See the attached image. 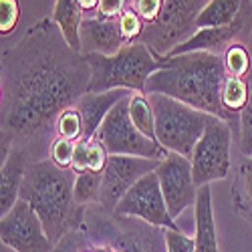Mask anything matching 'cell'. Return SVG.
<instances>
[{
    "label": "cell",
    "instance_id": "cell-1",
    "mask_svg": "<svg viewBox=\"0 0 252 252\" xmlns=\"http://www.w3.org/2000/svg\"><path fill=\"white\" fill-rule=\"evenodd\" d=\"M91 67L69 47L53 18L34 23L0 59V158L25 148L34 161L49 159L55 123L89 93Z\"/></svg>",
    "mask_w": 252,
    "mask_h": 252
},
{
    "label": "cell",
    "instance_id": "cell-2",
    "mask_svg": "<svg viewBox=\"0 0 252 252\" xmlns=\"http://www.w3.org/2000/svg\"><path fill=\"white\" fill-rule=\"evenodd\" d=\"M163 59L165 65L148 79L145 95H167L208 115L224 119L220 93L226 71L222 55L198 51Z\"/></svg>",
    "mask_w": 252,
    "mask_h": 252
},
{
    "label": "cell",
    "instance_id": "cell-3",
    "mask_svg": "<svg viewBox=\"0 0 252 252\" xmlns=\"http://www.w3.org/2000/svg\"><path fill=\"white\" fill-rule=\"evenodd\" d=\"M75 178L73 170L43 159L31 163L20 188V200L32 206L55 246L73 230H79L85 216V208L75 202Z\"/></svg>",
    "mask_w": 252,
    "mask_h": 252
},
{
    "label": "cell",
    "instance_id": "cell-4",
    "mask_svg": "<svg viewBox=\"0 0 252 252\" xmlns=\"http://www.w3.org/2000/svg\"><path fill=\"white\" fill-rule=\"evenodd\" d=\"M91 67L89 93H103L113 89H127L131 93H145L148 79L165 65L163 57H156L143 43L123 47L117 55H85Z\"/></svg>",
    "mask_w": 252,
    "mask_h": 252
},
{
    "label": "cell",
    "instance_id": "cell-5",
    "mask_svg": "<svg viewBox=\"0 0 252 252\" xmlns=\"http://www.w3.org/2000/svg\"><path fill=\"white\" fill-rule=\"evenodd\" d=\"M156 115V139L167 154H180L190 158L196 143L204 135L210 117L174 97L148 95Z\"/></svg>",
    "mask_w": 252,
    "mask_h": 252
},
{
    "label": "cell",
    "instance_id": "cell-6",
    "mask_svg": "<svg viewBox=\"0 0 252 252\" xmlns=\"http://www.w3.org/2000/svg\"><path fill=\"white\" fill-rule=\"evenodd\" d=\"M208 2L210 0H165L161 16L158 23L145 27L139 43L156 57H165L198 31L196 20Z\"/></svg>",
    "mask_w": 252,
    "mask_h": 252
},
{
    "label": "cell",
    "instance_id": "cell-7",
    "mask_svg": "<svg viewBox=\"0 0 252 252\" xmlns=\"http://www.w3.org/2000/svg\"><path fill=\"white\" fill-rule=\"evenodd\" d=\"M232 127L220 117L212 115L204 129V135L196 143L190 156L196 186H210L224 180L232 167Z\"/></svg>",
    "mask_w": 252,
    "mask_h": 252
},
{
    "label": "cell",
    "instance_id": "cell-8",
    "mask_svg": "<svg viewBox=\"0 0 252 252\" xmlns=\"http://www.w3.org/2000/svg\"><path fill=\"white\" fill-rule=\"evenodd\" d=\"M131 97V95H129ZM129 97L121 99L107 113L97 131V139L111 156H135L148 159H165L167 152L150 137H145L129 117Z\"/></svg>",
    "mask_w": 252,
    "mask_h": 252
},
{
    "label": "cell",
    "instance_id": "cell-9",
    "mask_svg": "<svg viewBox=\"0 0 252 252\" xmlns=\"http://www.w3.org/2000/svg\"><path fill=\"white\" fill-rule=\"evenodd\" d=\"M0 240L14 252H53L55 244L47 236L32 206L18 200L4 216H0Z\"/></svg>",
    "mask_w": 252,
    "mask_h": 252
},
{
    "label": "cell",
    "instance_id": "cell-10",
    "mask_svg": "<svg viewBox=\"0 0 252 252\" xmlns=\"http://www.w3.org/2000/svg\"><path fill=\"white\" fill-rule=\"evenodd\" d=\"M115 214L139 218V220L148 222L152 226H158V228L180 230L176 220L170 214V210H167V204H165V198H163L156 172L143 176L131 190L121 198V202L115 208Z\"/></svg>",
    "mask_w": 252,
    "mask_h": 252
},
{
    "label": "cell",
    "instance_id": "cell-11",
    "mask_svg": "<svg viewBox=\"0 0 252 252\" xmlns=\"http://www.w3.org/2000/svg\"><path fill=\"white\" fill-rule=\"evenodd\" d=\"M161 161L148 159V158H135V156H111L107 161V167L103 170L99 206L105 208L107 212H115L121 198L127 194L143 176L156 172Z\"/></svg>",
    "mask_w": 252,
    "mask_h": 252
},
{
    "label": "cell",
    "instance_id": "cell-12",
    "mask_svg": "<svg viewBox=\"0 0 252 252\" xmlns=\"http://www.w3.org/2000/svg\"><path fill=\"white\" fill-rule=\"evenodd\" d=\"M252 32V0H244V6L240 16L228 27L218 29H200L188 40L180 43L176 49H172L165 57H178L186 53H214L224 55L232 45H246Z\"/></svg>",
    "mask_w": 252,
    "mask_h": 252
},
{
    "label": "cell",
    "instance_id": "cell-13",
    "mask_svg": "<svg viewBox=\"0 0 252 252\" xmlns=\"http://www.w3.org/2000/svg\"><path fill=\"white\" fill-rule=\"evenodd\" d=\"M156 174L161 186L167 210H170L172 218L176 220L184 210L196 204L198 186L194 182L192 161L190 158L180 154H167V158L159 163Z\"/></svg>",
    "mask_w": 252,
    "mask_h": 252
},
{
    "label": "cell",
    "instance_id": "cell-14",
    "mask_svg": "<svg viewBox=\"0 0 252 252\" xmlns=\"http://www.w3.org/2000/svg\"><path fill=\"white\" fill-rule=\"evenodd\" d=\"M125 47L117 20H101L85 16L81 27V53L83 55H117Z\"/></svg>",
    "mask_w": 252,
    "mask_h": 252
},
{
    "label": "cell",
    "instance_id": "cell-15",
    "mask_svg": "<svg viewBox=\"0 0 252 252\" xmlns=\"http://www.w3.org/2000/svg\"><path fill=\"white\" fill-rule=\"evenodd\" d=\"M34 159L25 148H12L0 165V216L20 200V188L25 184L27 172Z\"/></svg>",
    "mask_w": 252,
    "mask_h": 252
},
{
    "label": "cell",
    "instance_id": "cell-16",
    "mask_svg": "<svg viewBox=\"0 0 252 252\" xmlns=\"http://www.w3.org/2000/svg\"><path fill=\"white\" fill-rule=\"evenodd\" d=\"M131 91L127 89H113V91H103V93H85L75 105L83 117V125H85V135L83 139H93L101 127V123L105 121L107 113L115 107V105L129 97Z\"/></svg>",
    "mask_w": 252,
    "mask_h": 252
},
{
    "label": "cell",
    "instance_id": "cell-17",
    "mask_svg": "<svg viewBox=\"0 0 252 252\" xmlns=\"http://www.w3.org/2000/svg\"><path fill=\"white\" fill-rule=\"evenodd\" d=\"M194 220H196V252H220L216 220H214V204H212V188L200 186L194 204Z\"/></svg>",
    "mask_w": 252,
    "mask_h": 252
},
{
    "label": "cell",
    "instance_id": "cell-18",
    "mask_svg": "<svg viewBox=\"0 0 252 252\" xmlns=\"http://www.w3.org/2000/svg\"><path fill=\"white\" fill-rule=\"evenodd\" d=\"M53 20L59 27L61 34L69 43V47L81 53V27H83V20H85V12H83L77 0H57L53 10Z\"/></svg>",
    "mask_w": 252,
    "mask_h": 252
},
{
    "label": "cell",
    "instance_id": "cell-19",
    "mask_svg": "<svg viewBox=\"0 0 252 252\" xmlns=\"http://www.w3.org/2000/svg\"><path fill=\"white\" fill-rule=\"evenodd\" d=\"M244 0H210L196 20V29L228 27L240 16Z\"/></svg>",
    "mask_w": 252,
    "mask_h": 252
},
{
    "label": "cell",
    "instance_id": "cell-20",
    "mask_svg": "<svg viewBox=\"0 0 252 252\" xmlns=\"http://www.w3.org/2000/svg\"><path fill=\"white\" fill-rule=\"evenodd\" d=\"M232 206L240 218H252V158H244L238 165L232 186Z\"/></svg>",
    "mask_w": 252,
    "mask_h": 252
},
{
    "label": "cell",
    "instance_id": "cell-21",
    "mask_svg": "<svg viewBox=\"0 0 252 252\" xmlns=\"http://www.w3.org/2000/svg\"><path fill=\"white\" fill-rule=\"evenodd\" d=\"M129 117L133 121L135 127L154 141L156 139V115H154V107L150 103V97L145 93H131L129 97Z\"/></svg>",
    "mask_w": 252,
    "mask_h": 252
},
{
    "label": "cell",
    "instance_id": "cell-22",
    "mask_svg": "<svg viewBox=\"0 0 252 252\" xmlns=\"http://www.w3.org/2000/svg\"><path fill=\"white\" fill-rule=\"evenodd\" d=\"M101 184H103V174L97 172H83L77 174L75 178V202L83 208H89L99 204V196H101Z\"/></svg>",
    "mask_w": 252,
    "mask_h": 252
},
{
    "label": "cell",
    "instance_id": "cell-23",
    "mask_svg": "<svg viewBox=\"0 0 252 252\" xmlns=\"http://www.w3.org/2000/svg\"><path fill=\"white\" fill-rule=\"evenodd\" d=\"M85 135V125H83V117L77 109V105H71L63 111L55 123V137L69 139L73 143L81 141Z\"/></svg>",
    "mask_w": 252,
    "mask_h": 252
},
{
    "label": "cell",
    "instance_id": "cell-24",
    "mask_svg": "<svg viewBox=\"0 0 252 252\" xmlns=\"http://www.w3.org/2000/svg\"><path fill=\"white\" fill-rule=\"evenodd\" d=\"M222 61H224L226 75H232V77H248L252 69V57L246 45H232L222 55Z\"/></svg>",
    "mask_w": 252,
    "mask_h": 252
},
{
    "label": "cell",
    "instance_id": "cell-25",
    "mask_svg": "<svg viewBox=\"0 0 252 252\" xmlns=\"http://www.w3.org/2000/svg\"><path fill=\"white\" fill-rule=\"evenodd\" d=\"M248 85H250V97L244 111L240 113V125H238V148L244 158H252V69L248 73Z\"/></svg>",
    "mask_w": 252,
    "mask_h": 252
},
{
    "label": "cell",
    "instance_id": "cell-26",
    "mask_svg": "<svg viewBox=\"0 0 252 252\" xmlns=\"http://www.w3.org/2000/svg\"><path fill=\"white\" fill-rule=\"evenodd\" d=\"M117 23H119L121 36H123V40H125V47L133 45V43H139L141 36H143V32H145V23H143L141 16H139L131 6L117 18Z\"/></svg>",
    "mask_w": 252,
    "mask_h": 252
},
{
    "label": "cell",
    "instance_id": "cell-27",
    "mask_svg": "<svg viewBox=\"0 0 252 252\" xmlns=\"http://www.w3.org/2000/svg\"><path fill=\"white\" fill-rule=\"evenodd\" d=\"M53 252H99L95 242L91 240V236L85 232V230H73L71 234H67L63 238Z\"/></svg>",
    "mask_w": 252,
    "mask_h": 252
},
{
    "label": "cell",
    "instance_id": "cell-28",
    "mask_svg": "<svg viewBox=\"0 0 252 252\" xmlns=\"http://www.w3.org/2000/svg\"><path fill=\"white\" fill-rule=\"evenodd\" d=\"M20 14H23V8H20L18 0H0V34L2 38L16 31Z\"/></svg>",
    "mask_w": 252,
    "mask_h": 252
},
{
    "label": "cell",
    "instance_id": "cell-29",
    "mask_svg": "<svg viewBox=\"0 0 252 252\" xmlns=\"http://www.w3.org/2000/svg\"><path fill=\"white\" fill-rule=\"evenodd\" d=\"M75 145L69 139H63V137H55L51 148H49V159L59 165V167H65V170H71L73 165V158H75Z\"/></svg>",
    "mask_w": 252,
    "mask_h": 252
},
{
    "label": "cell",
    "instance_id": "cell-30",
    "mask_svg": "<svg viewBox=\"0 0 252 252\" xmlns=\"http://www.w3.org/2000/svg\"><path fill=\"white\" fill-rule=\"evenodd\" d=\"M109 158H111V154L107 152V148H105L97 137H93L87 143V172L103 174V170L107 167Z\"/></svg>",
    "mask_w": 252,
    "mask_h": 252
},
{
    "label": "cell",
    "instance_id": "cell-31",
    "mask_svg": "<svg viewBox=\"0 0 252 252\" xmlns=\"http://www.w3.org/2000/svg\"><path fill=\"white\" fill-rule=\"evenodd\" d=\"M165 0H131V8L141 16L145 27H150L158 23V18L161 16Z\"/></svg>",
    "mask_w": 252,
    "mask_h": 252
},
{
    "label": "cell",
    "instance_id": "cell-32",
    "mask_svg": "<svg viewBox=\"0 0 252 252\" xmlns=\"http://www.w3.org/2000/svg\"><path fill=\"white\" fill-rule=\"evenodd\" d=\"M165 246H167V252H196L194 238L186 236L182 230L165 228Z\"/></svg>",
    "mask_w": 252,
    "mask_h": 252
},
{
    "label": "cell",
    "instance_id": "cell-33",
    "mask_svg": "<svg viewBox=\"0 0 252 252\" xmlns=\"http://www.w3.org/2000/svg\"><path fill=\"white\" fill-rule=\"evenodd\" d=\"M129 6H131L129 0H99L95 16L101 20H117Z\"/></svg>",
    "mask_w": 252,
    "mask_h": 252
},
{
    "label": "cell",
    "instance_id": "cell-34",
    "mask_svg": "<svg viewBox=\"0 0 252 252\" xmlns=\"http://www.w3.org/2000/svg\"><path fill=\"white\" fill-rule=\"evenodd\" d=\"M91 141V139H89ZM87 139H81L77 141L75 145V158H73V165H71V170L75 174H83V172H87Z\"/></svg>",
    "mask_w": 252,
    "mask_h": 252
},
{
    "label": "cell",
    "instance_id": "cell-35",
    "mask_svg": "<svg viewBox=\"0 0 252 252\" xmlns=\"http://www.w3.org/2000/svg\"><path fill=\"white\" fill-rule=\"evenodd\" d=\"M77 2L83 8V12H85V16H95L97 6H99V0H77Z\"/></svg>",
    "mask_w": 252,
    "mask_h": 252
},
{
    "label": "cell",
    "instance_id": "cell-36",
    "mask_svg": "<svg viewBox=\"0 0 252 252\" xmlns=\"http://www.w3.org/2000/svg\"><path fill=\"white\" fill-rule=\"evenodd\" d=\"M2 252H14L12 248H8V246H2Z\"/></svg>",
    "mask_w": 252,
    "mask_h": 252
},
{
    "label": "cell",
    "instance_id": "cell-37",
    "mask_svg": "<svg viewBox=\"0 0 252 252\" xmlns=\"http://www.w3.org/2000/svg\"><path fill=\"white\" fill-rule=\"evenodd\" d=\"M250 222H252V218H250Z\"/></svg>",
    "mask_w": 252,
    "mask_h": 252
},
{
    "label": "cell",
    "instance_id": "cell-38",
    "mask_svg": "<svg viewBox=\"0 0 252 252\" xmlns=\"http://www.w3.org/2000/svg\"><path fill=\"white\" fill-rule=\"evenodd\" d=\"M129 2H131V0H129Z\"/></svg>",
    "mask_w": 252,
    "mask_h": 252
}]
</instances>
